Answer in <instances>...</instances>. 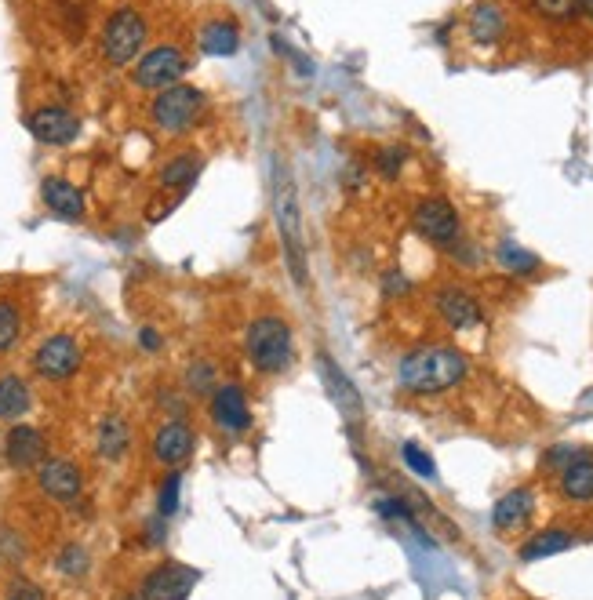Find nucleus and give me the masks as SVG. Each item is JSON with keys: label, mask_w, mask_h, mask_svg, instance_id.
Segmentation results:
<instances>
[{"label": "nucleus", "mask_w": 593, "mask_h": 600, "mask_svg": "<svg viewBox=\"0 0 593 600\" xmlns=\"http://www.w3.org/2000/svg\"><path fill=\"white\" fill-rule=\"evenodd\" d=\"M273 222H277V233H281L288 273H292L299 288H306V240H302L299 193H295V179L284 157L273 160Z\"/></svg>", "instance_id": "2"}, {"label": "nucleus", "mask_w": 593, "mask_h": 600, "mask_svg": "<svg viewBox=\"0 0 593 600\" xmlns=\"http://www.w3.org/2000/svg\"><path fill=\"white\" fill-rule=\"evenodd\" d=\"M139 342H142V350H150V353H157L164 346V339L157 335V328H142L139 331Z\"/></svg>", "instance_id": "39"}, {"label": "nucleus", "mask_w": 593, "mask_h": 600, "mask_svg": "<svg viewBox=\"0 0 593 600\" xmlns=\"http://www.w3.org/2000/svg\"><path fill=\"white\" fill-rule=\"evenodd\" d=\"M95 448L106 462H121L131 448V430H128V419H121L117 411L110 415H102L99 419V430H95Z\"/></svg>", "instance_id": "18"}, {"label": "nucleus", "mask_w": 593, "mask_h": 600, "mask_svg": "<svg viewBox=\"0 0 593 600\" xmlns=\"http://www.w3.org/2000/svg\"><path fill=\"white\" fill-rule=\"evenodd\" d=\"M4 600H48V593L30 579H15L8 590H4Z\"/></svg>", "instance_id": "34"}, {"label": "nucleus", "mask_w": 593, "mask_h": 600, "mask_svg": "<svg viewBox=\"0 0 593 600\" xmlns=\"http://www.w3.org/2000/svg\"><path fill=\"white\" fill-rule=\"evenodd\" d=\"M321 371H324V379H328V386H332V397L339 400V408L350 415V422L361 419V397H357V390L350 386V379L332 364V357H324V353H321Z\"/></svg>", "instance_id": "25"}, {"label": "nucleus", "mask_w": 593, "mask_h": 600, "mask_svg": "<svg viewBox=\"0 0 593 600\" xmlns=\"http://www.w3.org/2000/svg\"><path fill=\"white\" fill-rule=\"evenodd\" d=\"M4 459L15 466V470H33L48 459V440L37 426H26V422H15L4 437Z\"/></svg>", "instance_id": "12"}, {"label": "nucleus", "mask_w": 593, "mask_h": 600, "mask_svg": "<svg viewBox=\"0 0 593 600\" xmlns=\"http://www.w3.org/2000/svg\"><path fill=\"white\" fill-rule=\"evenodd\" d=\"M404 160H408V150H401V146H386V150H379V157H375V168H379L386 179H397L404 168Z\"/></svg>", "instance_id": "33"}, {"label": "nucleus", "mask_w": 593, "mask_h": 600, "mask_svg": "<svg viewBox=\"0 0 593 600\" xmlns=\"http://www.w3.org/2000/svg\"><path fill=\"white\" fill-rule=\"evenodd\" d=\"M470 371L466 353L452 350V346H419V350L404 353L397 364V382L415 397H433L459 386Z\"/></svg>", "instance_id": "1"}, {"label": "nucleus", "mask_w": 593, "mask_h": 600, "mask_svg": "<svg viewBox=\"0 0 593 600\" xmlns=\"http://www.w3.org/2000/svg\"><path fill=\"white\" fill-rule=\"evenodd\" d=\"M212 422L226 433H244L252 426V408H248V397L237 382H226V386H215L212 393Z\"/></svg>", "instance_id": "13"}, {"label": "nucleus", "mask_w": 593, "mask_h": 600, "mask_svg": "<svg viewBox=\"0 0 593 600\" xmlns=\"http://www.w3.org/2000/svg\"><path fill=\"white\" fill-rule=\"evenodd\" d=\"M412 222H415V230H419V237H426L430 244H437V248H452L455 240H459V211L444 197L419 200Z\"/></svg>", "instance_id": "9"}, {"label": "nucleus", "mask_w": 593, "mask_h": 600, "mask_svg": "<svg viewBox=\"0 0 593 600\" xmlns=\"http://www.w3.org/2000/svg\"><path fill=\"white\" fill-rule=\"evenodd\" d=\"M579 15H586L593 22V0H579Z\"/></svg>", "instance_id": "40"}, {"label": "nucleus", "mask_w": 593, "mask_h": 600, "mask_svg": "<svg viewBox=\"0 0 593 600\" xmlns=\"http://www.w3.org/2000/svg\"><path fill=\"white\" fill-rule=\"evenodd\" d=\"M204 106H208V99H204L201 88H193V84H171V88L157 91V99H153L150 106V120H153V128H161L164 135H186V131H193V124L201 120Z\"/></svg>", "instance_id": "4"}, {"label": "nucleus", "mask_w": 593, "mask_h": 600, "mask_svg": "<svg viewBox=\"0 0 593 600\" xmlns=\"http://www.w3.org/2000/svg\"><path fill=\"white\" fill-rule=\"evenodd\" d=\"M244 353L252 360V368L259 375H281L288 371L295 357V339H292V324L284 317H255L244 331Z\"/></svg>", "instance_id": "3"}, {"label": "nucleus", "mask_w": 593, "mask_h": 600, "mask_svg": "<svg viewBox=\"0 0 593 600\" xmlns=\"http://www.w3.org/2000/svg\"><path fill=\"white\" fill-rule=\"evenodd\" d=\"M433 306H437V313L444 317V324L455 328V331L477 328V324L484 320L481 302L473 299L466 288H455V284H448V288L437 291V295H433Z\"/></svg>", "instance_id": "14"}, {"label": "nucleus", "mask_w": 593, "mask_h": 600, "mask_svg": "<svg viewBox=\"0 0 593 600\" xmlns=\"http://www.w3.org/2000/svg\"><path fill=\"white\" fill-rule=\"evenodd\" d=\"M532 510H535L532 488H513V491H506L503 499L495 502L492 524H495L499 531H517V528H524V524H528Z\"/></svg>", "instance_id": "16"}, {"label": "nucleus", "mask_w": 593, "mask_h": 600, "mask_svg": "<svg viewBox=\"0 0 593 600\" xmlns=\"http://www.w3.org/2000/svg\"><path fill=\"white\" fill-rule=\"evenodd\" d=\"M375 510H379V517H397V520H408V524H415L412 510H408L401 499H379V502H375Z\"/></svg>", "instance_id": "35"}, {"label": "nucleus", "mask_w": 593, "mask_h": 600, "mask_svg": "<svg viewBox=\"0 0 593 600\" xmlns=\"http://www.w3.org/2000/svg\"><path fill=\"white\" fill-rule=\"evenodd\" d=\"M33 404V393H30V382L8 371V375H0V419L4 422H19Z\"/></svg>", "instance_id": "20"}, {"label": "nucleus", "mask_w": 593, "mask_h": 600, "mask_svg": "<svg viewBox=\"0 0 593 600\" xmlns=\"http://www.w3.org/2000/svg\"><path fill=\"white\" fill-rule=\"evenodd\" d=\"M201 168H204V157H201V150H182V153H175V157L168 160L161 168V186L164 190H175V193H186L193 186V179L201 175Z\"/></svg>", "instance_id": "19"}, {"label": "nucleus", "mask_w": 593, "mask_h": 600, "mask_svg": "<svg viewBox=\"0 0 593 600\" xmlns=\"http://www.w3.org/2000/svg\"><path fill=\"white\" fill-rule=\"evenodd\" d=\"M22 339V310L15 299H0V353H8Z\"/></svg>", "instance_id": "26"}, {"label": "nucleus", "mask_w": 593, "mask_h": 600, "mask_svg": "<svg viewBox=\"0 0 593 600\" xmlns=\"http://www.w3.org/2000/svg\"><path fill=\"white\" fill-rule=\"evenodd\" d=\"M579 455H586V451H579V448H553L550 455H546V466H557V470H564L568 462H575Z\"/></svg>", "instance_id": "36"}, {"label": "nucleus", "mask_w": 593, "mask_h": 600, "mask_svg": "<svg viewBox=\"0 0 593 600\" xmlns=\"http://www.w3.org/2000/svg\"><path fill=\"white\" fill-rule=\"evenodd\" d=\"M193 448H197V433L182 419L164 422L161 430L153 433V459L161 462V466H179V462L190 459Z\"/></svg>", "instance_id": "15"}, {"label": "nucleus", "mask_w": 593, "mask_h": 600, "mask_svg": "<svg viewBox=\"0 0 593 600\" xmlns=\"http://www.w3.org/2000/svg\"><path fill=\"white\" fill-rule=\"evenodd\" d=\"M186 55L179 48H171V44H161V48L146 51L139 59V66L131 70V80H135V88H146V91H164L171 84H179L182 73H186Z\"/></svg>", "instance_id": "7"}, {"label": "nucleus", "mask_w": 593, "mask_h": 600, "mask_svg": "<svg viewBox=\"0 0 593 600\" xmlns=\"http://www.w3.org/2000/svg\"><path fill=\"white\" fill-rule=\"evenodd\" d=\"M55 564H59V571L66 575V579H81V575H88L91 557H88V550H84V546L70 542V546H62V550H59Z\"/></svg>", "instance_id": "28"}, {"label": "nucleus", "mask_w": 593, "mask_h": 600, "mask_svg": "<svg viewBox=\"0 0 593 600\" xmlns=\"http://www.w3.org/2000/svg\"><path fill=\"white\" fill-rule=\"evenodd\" d=\"M37 484L48 499L55 502H77L84 491V473L77 462L70 459H44L41 470H37Z\"/></svg>", "instance_id": "10"}, {"label": "nucleus", "mask_w": 593, "mask_h": 600, "mask_svg": "<svg viewBox=\"0 0 593 600\" xmlns=\"http://www.w3.org/2000/svg\"><path fill=\"white\" fill-rule=\"evenodd\" d=\"M81 360H84L81 342L62 331V335H51V339H44L41 346H37V353H33V371L48 382H62L81 371Z\"/></svg>", "instance_id": "6"}, {"label": "nucleus", "mask_w": 593, "mask_h": 600, "mask_svg": "<svg viewBox=\"0 0 593 600\" xmlns=\"http://www.w3.org/2000/svg\"><path fill=\"white\" fill-rule=\"evenodd\" d=\"M179 491H182V473L171 470L168 477H164L161 491H157V513H161V517H171V513L179 510Z\"/></svg>", "instance_id": "31"}, {"label": "nucleus", "mask_w": 593, "mask_h": 600, "mask_svg": "<svg viewBox=\"0 0 593 600\" xmlns=\"http://www.w3.org/2000/svg\"><path fill=\"white\" fill-rule=\"evenodd\" d=\"M164 520H168V517H161V513H157V520H150V524H146V546H161V542H164V535H168V524H164Z\"/></svg>", "instance_id": "37"}, {"label": "nucleus", "mask_w": 593, "mask_h": 600, "mask_svg": "<svg viewBox=\"0 0 593 600\" xmlns=\"http://www.w3.org/2000/svg\"><path fill=\"white\" fill-rule=\"evenodd\" d=\"M572 542H575L572 531L550 528V531H539V535H532V539L524 542L517 557H521L524 564H532V560H543V557H553V553H564L568 546H572Z\"/></svg>", "instance_id": "24"}, {"label": "nucleus", "mask_w": 593, "mask_h": 600, "mask_svg": "<svg viewBox=\"0 0 593 600\" xmlns=\"http://www.w3.org/2000/svg\"><path fill=\"white\" fill-rule=\"evenodd\" d=\"M382 284H386V295H404V291L412 288V284L404 280V273H401V270H390V273H386V280H382Z\"/></svg>", "instance_id": "38"}, {"label": "nucleus", "mask_w": 593, "mask_h": 600, "mask_svg": "<svg viewBox=\"0 0 593 600\" xmlns=\"http://www.w3.org/2000/svg\"><path fill=\"white\" fill-rule=\"evenodd\" d=\"M215 371L208 360H193L190 368H186V393H193V397H208V393H215Z\"/></svg>", "instance_id": "29"}, {"label": "nucleus", "mask_w": 593, "mask_h": 600, "mask_svg": "<svg viewBox=\"0 0 593 600\" xmlns=\"http://www.w3.org/2000/svg\"><path fill=\"white\" fill-rule=\"evenodd\" d=\"M197 582H201V571L190 568V564H179V560H168V564H157L142 579L139 600H186Z\"/></svg>", "instance_id": "8"}, {"label": "nucleus", "mask_w": 593, "mask_h": 600, "mask_svg": "<svg viewBox=\"0 0 593 600\" xmlns=\"http://www.w3.org/2000/svg\"><path fill=\"white\" fill-rule=\"evenodd\" d=\"M142 44H146V19H142V11L135 8H117L106 19V26H102V59L110 62V66H128V62H135V55L142 51Z\"/></svg>", "instance_id": "5"}, {"label": "nucleus", "mask_w": 593, "mask_h": 600, "mask_svg": "<svg viewBox=\"0 0 593 600\" xmlns=\"http://www.w3.org/2000/svg\"><path fill=\"white\" fill-rule=\"evenodd\" d=\"M506 33V15L495 0H481L477 8L470 11V37L477 44H495V40Z\"/></svg>", "instance_id": "22"}, {"label": "nucleus", "mask_w": 593, "mask_h": 600, "mask_svg": "<svg viewBox=\"0 0 593 600\" xmlns=\"http://www.w3.org/2000/svg\"><path fill=\"white\" fill-rule=\"evenodd\" d=\"M41 197L59 219H70V222H81L84 219V193L66 179H44L41 182Z\"/></svg>", "instance_id": "17"}, {"label": "nucleus", "mask_w": 593, "mask_h": 600, "mask_svg": "<svg viewBox=\"0 0 593 600\" xmlns=\"http://www.w3.org/2000/svg\"><path fill=\"white\" fill-rule=\"evenodd\" d=\"M26 128L37 142H48V146H66L81 135V120L73 117L70 110L62 106H44V110H33L26 117Z\"/></svg>", "instance_id": "11"}, {"label": "nucleus", "mask_w": 593, "mask_h": 600, "mask_svg": "<svg viewBox=\"0 0 593 600\" xmlns=\"http://www.w3.org/2000/svg\"><path fill=\"white\" fill-rule=\"evenodd\" d=\"M535 11L550 22H568L579 15V0H532Z\"/></svg>", "instance_id": "32"}, {"label": "nucleus", "mask_w": 593, "mask_h": 600, "mask_svg": "<svg viewBox=\"0 0 593 600\" xmlns=\"http://www.w3.org/2000/svg\"><path fill=\"white\" fill-rule=\"evenodd\" d=\"M561 495L568 502H593V455H579L561 470Z\"/></svg>", "instance_id": "21"}, {"label": "nucleus", "mask_w": 593, "mask_h": 600, "mask_svg": "<svg viewBox=\"0 0 593 600\" xmlns=\"http://www.w3.org/2000/svg\"><path fill=\"white\" fill-rule=\"evenodd\" d=\"M401 459H404V466H408V470L415 473V477H423V480H433V477H437V462H433L430 455H426V451L419 448V444H404V448H401Z\"/></svg>", "instance_id": "30"}, {"label": "nucleus", "mask_w": 593, "mask_h": 600, "mask_svg": "<svg viewBox=\"0 0 593 600\" xmlns=\"http://www.w3.org/2000/svg\"><path fill=\"white\" fill-rule=\"evenodd\" d=\"M241 48V30L230 19H212L201 26V51L204 55H233Z\"/></svg>", "instance_id": "23"}, {"label": "nucleus", "mask_w": 593, "mask_h": 600, "mask_svg": "<svg viewBox=\"0 0 593 600\" xmlns=\"http://www.w3.org/2000/svg\"><path fill=\"white\" fill-rule=\"evenodd\" d=\"M495 255H499V262H503L510 273H517V277H532V273L539 270V259H535L532 251L517 248V244H510V240H503Z\"/></svg>", "instance_id": "27"}]
</instances>
